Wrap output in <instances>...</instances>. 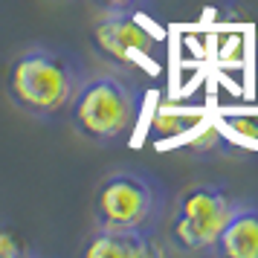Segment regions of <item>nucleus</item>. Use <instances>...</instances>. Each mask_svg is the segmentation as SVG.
Masks as SVG:
<instances>
[{
  "label": "nucleus",
  "mask_w": 258,
  "mask_h": 258,
  "mask_svg": "<svg viewBox=\"0 0 258 258\" xmlns=\"http://www.w3.org/2000/svg\"><path fill=\"white\" fill-rule=\"evenodd\" d=\"M82 82L84 67L76 55L49 44H29L6 64L3 93L15 110L47 125L67 116Z\"/></svg>",
  "instance_id": "obj_1"
},
{
  "label": "nucleus",
  "mask_w": 258,
  "mask_h": 258,
  "mask_svg": "<svg viewBox=\"0 0 258 258\" xmlns=\"http://www.w3.org/2000/svg\"><path fill=\"white\" fill-rule=\"evenodd\" d=\"M142 113V96L131 82L113 73L84 76L67 110L73 131L90 145L107 148L134 137Z\"/></svg>",
  "instance_id": "obj_2"
},
{
  "label": "nucleus",
  "mask_w": 258,
  "mask_h": 258,
  "mask_svg": "<svg viewBox=\"0 0 258 258\" xmlns=\"http://www.w3.org/2000/svg\"><path fill=\"white\" fill-rule=\"evenodd\" d=\"M163 212V183L140 168H122L102 177L90 200L93 226L105 229H157Z\"/></svg>",
  "instance_id": "obj_3"
},
{
  "label": "nucleus",
  "mask_w": 258,
  "mask_h": 258,
  "mask_svg": "<svg viewBox=\"0 0 258 258\" xmlns=\"http://www.w3.org/2000/svg\"><path fill=\"white\" fill-rule=\"evenodd\" d=\"M235 206L238 198L223 183H195L183 188L165 221L168 249L183 255H209Z\"/></svg>",
  "instance_id": "obj_4"
},
{
  "label": "nucleus",
  "mask_w": 258,
  "mask_h": 258,
  "mask_svg": "<svg viewBox=\"0 0 258 258\" xmlns=\"http://www.w3.org/2000/svg\"><path fill=\"white\" fill-rule=\"evenodd\" d=\"M90 47L107 64L131 67L151 58L160 49V38L140 21V12H102L90 26Z\"/></svg>",
  "instance_id": "obj_5"
},
{
  "label": "nucleus",
  "mask_w": 258,
  "mask_h": 258,
  "mask_svg": "<svg viewBox=\"0 0 258 258\" xmlns=\"http://www.w3.org/2000/svg\"><path fill=\"white\" fill-rule=\"evenodd\" d=\"M84 258H160L168 252L157 229H105L93 226L79 249Z\"/></svg>",
  "instance_id": "obj_6"
},
{
  "label": "nucleus",
  "mask_w": 258,
  "mask_h": 258,
  "mask_svg": "<svg viewBox=\"0 0 258 258\" xmlns=\"http://www.w3.org/2000/svg\"><path fill=\"white\" fill-rule=\"evenodd\" d=\"M212 258H258V203L238 200L212 246Z\"/></svg>",
  "instance_id": "obj_7"
},
{
  "label": "nucleus",
  "mask_w": 258,
  "mask_h": 258,
  "mask_svg": "<svg viewBox=\"0 0 258 258\" xmlns=\"http://www.w3.org/2000/svg\"><path fill=\"white\" fill-rule=\"evenodd\" d=\"M38 249L29 244L21 229H15L12 223H0V258H35Z\"/></svg>",
  "instance_id": "obj_8"
},
{
  "label": "nucleus",
  "mask_w": 258,
  "mask_h": 258,
  "mask_svg": "<svg viewBox=\"0 0 258 258\" xmlns=\"http://www.w3.org/2000/svg\"><path fill=\"white\" fill-rule=\"evenodd\" d=\"M226 125L238 140H246L249 145H258V116H246V113H238V116H229Z\"/></svg>",
  "instance_id": "obj_9"
},
{
  "label": "nucleus",
  "mask_w": 258,
  "mask_h": 258,
  "mask_svg": "<svg viewBox=\"0 0 258 258\" xmlns=\"http://www.w3.org/2000/svg\"><path fill=\"white\" fill-rule=\"evenodd\" d=\"M99 12H142L151 0H90Z\"/></svg>",
  "instance_id": "obj_10"
}]
</instances>
